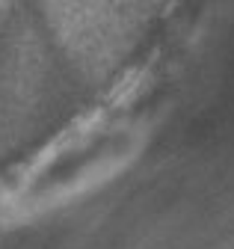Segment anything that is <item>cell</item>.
Returning a JSON list of instances; mask_svg holds the SVG:
<instances>
[{"instance_id":"obj_1","label":"cell","mask_w":234,"mask_h":249,"mask_svg":"<svg viewBox=\"0 0 234 249\" xmlns=\"http://www.w3.org/2000/svg\"><path fill=\"white\" fill-rule=\"evenodd\" d=\"M145 142L134 122L92 113L42 148L0 193V223L21 226L119 175Z\"/></svg>"}]
</instances>
